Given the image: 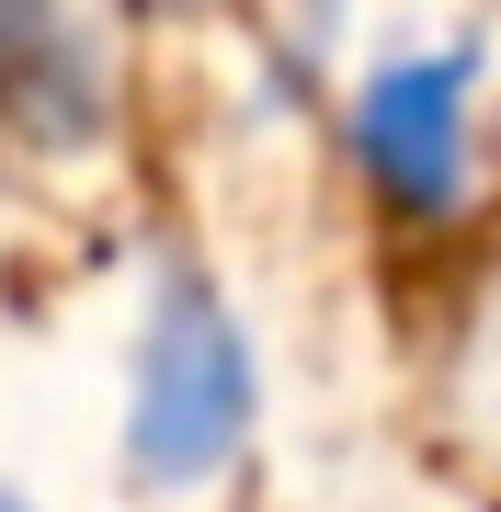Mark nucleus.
Segmentation results:
<instances>
[{
  "instance_id": "nucleus-1",
  "label": "nucleus",
  "mask_w": 501,
  "mask_h": 512,
  "mask_svg": "<svg viewBox=\"0 0 501 512\" xmlns=\"http://www.w3.org/2000/svg\"><path fill=\"white\" fill-rule=\"evenodd\" d=\"M388 376L410 467L456 512H501V205L388 274Z\"/></svg>"
},
{
  "instance_id": "nucleus-3",
  "label": "nucleus",
  "mask_w": 501,
  "mask_h": 512,
  "mask_svg": "<svg viewBox=\"0 0 501 512\" xmlns=\"http://www.w3.org/2000/svg\"><path fill=\"white\" fill-rule=\"evenodd\" d=\"M0 512H12V501H0Z\"/></svg>"
},
{
  "instance_id": "nucleus-2",
  "label": "nucleus",
  "mask_w": 501,
  "mask_h": 512,
  "mask_svg": "<svg viewBox=\"0 0 501 512\" xmlns=\"http://www.w3.org/2000/svg\"><path fill=\"white\" fill-rule=\"evenodd\" d=\"M0 126L80 148L103 126V46L80 23H0Z\"/></svg>"
}]
</instances>
